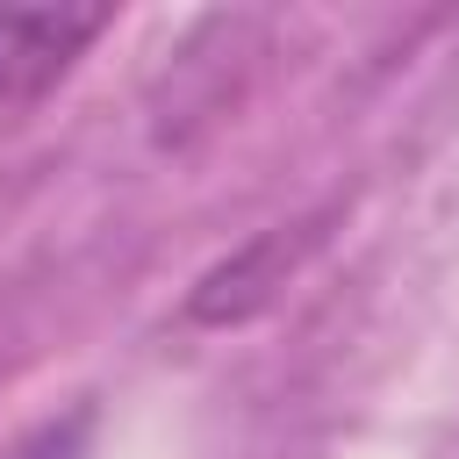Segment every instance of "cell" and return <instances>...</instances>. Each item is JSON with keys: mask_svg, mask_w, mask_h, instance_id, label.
I'll list each match as a JSON object with an SVG mask.
<instances>
[{"mask_svg": "<svg viewBox=\"0 0 459 459\" xmlns=\"http://www.w3.org/2000/svg\"><path fill=\"white\" fill-rule=\"evenodd\" d=\"M108 7H0V108L43 100L108 36Z\"/></svg>", "mask_w": 459, "mask_h": 459, "instance_id": "cell-1", "label": "cell"}, {"mask_svg": "<svg viewBox=\"0 0 459 459\" xmlns=\"http://www.w3.org/2000/svg\"><path fill=\"white\" fill-rule=\"evenodd\" d=\"M22 459H65V452H57V437H43V445H29Z\"/></svg>", "mask_w": 459, "mask_h": 459, "instance_id": "cell-2", "label": "cell"}]
</instances>
